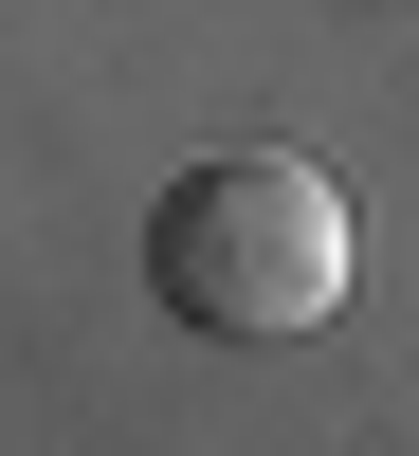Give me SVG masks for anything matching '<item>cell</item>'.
<instances>
[{
	"mask_svg": "<svg viewBox=\"0 0 419 456\" xmlns=\"http://www.w3.org/2000/svg\"><path fill=\"white\" fill-rule=\"evenodd\" d=\"M146 292L219 347H292V329L347 311V201H328L310 146H219L146 201Z\"/></svg>",
	"mask_w": 419,
	"mask_h": 456,
	"instance_id": "1",
	"label": "cell"
}]
</instances>
